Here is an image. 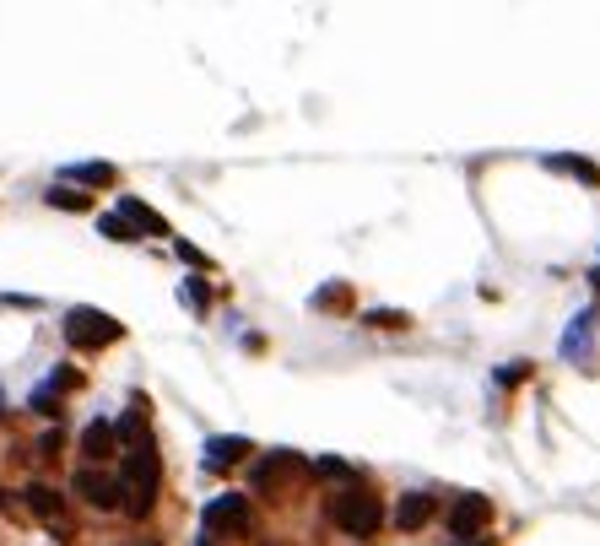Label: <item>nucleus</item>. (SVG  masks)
I'll return each instance as SVG.
<instances>
[{
    "label": "nucleus",
    "mask_w": 600,
    "mask_h": 546,
    "mask_svg": "<svg viewBox=\"0 0 600 546\" xmlns=\"http://www.w3.org/2000/svg\"><path fill=\"white\" fill-rule=\"evenodd\" d=\"M119 487H125V509L130 514H152L157 503V487H163V460H157L152 438H136L125 449V471H119Z\"/></svg>",
    "instance_id": "f257e3e1"
},
{
    "label": "nucleus",
    "mask_w": 600,
    "mask_h": 546,
    "mask_svg": "<svg viewBox=\"0 0 600 546\" xmlns=\"http://www.w3.org/2000/svg\"><path fill=\"white\" fill-rule=\"evenodd\" d=\"M330 519H336V530H346V536H373L384 525V509L373 492L346 487V492H330Z\"/></svg>",
    "instance_id": "f03ea898"
},
{
    "label": "nucleus",
    "mask_w": 600,
    "mask_h": 546,
    "mask_svg": "<svg viewBox=\"0 0 600 546\" xmlns=\"http://www.w3.org/2000/svg\"><path fill=\"white\" fill-rule=\"evenodd\" d=\"M65 341H71L76 352L114 346V341H119V319L103 314V309H71V314H65Z\"/></svg>",
    "instance_id": "7ed1b4c3"
},
{
    "label": "nucleus",
    "mask_w": 600,
    "mask_h": 546,
    "mask_svg": "<svg viewBox=\"0 0 600 546\" xmlns=\"http://www.w3.org/2000/svg\"><path fill=\"white\" fill-rule=\"evenodd\" d=\"M249 525H255V514H249V498H244V492H222V498L206 503V530H211V536H222V530L249 536Z\"/></svg>",
    "instance_id": "20e7f679"
},
{
    "label": "nucleus",
    "mask_w": 600,
    "mask_h": 546,
    "mask_svg": "<svg viewBox=\"0 0 600 546\" xmlns=\"http://www.w3.org/2000/svg\"><path fill=\"white\" fill-rule=\"evenodd\" d=\"M492 519V503L482 498V492H460L455 509H449V536L455 541H476V530H482Z\"/></svg>",
    "instance_id": "39448f33"
},
{
    "label": "nucleus",
    "mask_w": 600,
    "mask_h": 546,
    "mask_svg": "<svg viewBox=\"0 0 600 546\" xmlns=\"http://www.w3.org/2000/svg\"><path fill=\"white\" fill-rule=\"evenodd\" d=\"M76 492L92 503V509H119L125 503V487H119V476H109V471H76Z\"/></svg>",
    "instance_id": "423d86ee"
},
{
    "label": "nucleus",
    "mask_w": 600,
    "mask_h": 546,
    "mask_svg": "<svg viewBox=\"0 0 600 546\" xmlns=\"http://www.w3.org/2000/svg\"><path fill=\"white\" fill-rule=\"evenodd\" d=\"M282 476H309V460L292 455V449H276V455H265L255 465V487H276Z\"/></svg>",
    "instance_id": "0eeeda50"
},
{
    "label": "nucleus",
    "mask_w": 600,
    "mask_h": 546,
    "mask_svg": "<svg viewBox=\"0 0 600 546\" xmlns=\"http://www.w3.org/2000/svg\"><path fill=\"white\" fill-rule=\"evenodd\" d=\"M433 514H438V498H433V492H406V498L395 503V525H400V530H422Z\"/></svg>",
    "instance_id": "6e6552de"
},
{
    "label": "nucleus",
    "mask_w": 600,
    "mask_h": 546,
    "mask_svg": "<svg viewBox=\"0 0 600 546\" xmlns=\"http://www.w3.org/2000/svg\"><path fill=\"white\" fill-rule=\"evenodd\" d=\"M249 449H255L249 438H238V433H217V438H206V465H211V471H228V465H238V460L249 455Z\"/></svg>",
    "instance_id": "1a4fd4ad"
},
{
    "label": "nucleus",
    "mask_w": 600,
    "mask_h": 546,
    "mask_svg": "<svg viewBox=\"0 0 600 546\" xmlns=\"http://www.w3.org/2000/svg\"><path fill=\"white\" fill-rule=\"evenodd\" d=\"M114 217H125V222H130V233H136V238H141V233H168V222L157 217L152 206H141L136 195H125V201H119V211H114Z\"/></svg>",
    "instance_id": "9d476101"
},
{
    "label": "nucleus",
    "mask_w": 600,
    "mask_h": 546,
    "mask_svg": "<svg viewBox=\"0 0 600 546\" xmlns=\"http://www.w3.org/2000/svg\"><path fill=\"white\" fill-rule=\"evenodd\" d=\"M114 449H119V438H114V422H87V433H82V455L87 460H109L114 455Z\"/></svg>",
    "instance_id": "9b49d317"
},
{
    "label": "nucleus",
    "mask_w": 600,
    "mask_h": 546,
    "mask_svg": "<svg viewBox=\"0 0 600 546\" xmlns=\"http://www.w3.org/2000/svg\"><path fill=\"white\" fill-rule=\"evenodd\" d=\"M22 498H28V509H33L38 519H60V509H65L60 492L44 487V482H28V487H22Z\"/></svg>",
    "instance_id": "f8f14e48"
},
{
    "label": "nucleus",
    "mask_w": 600,
    "mask_h": 546,
    "mask_svg": "<svg viewBox=\"0 0 600 546\" xmlns=\"http://www.w3.org/2000/svg\"><path fill=\"white\" fill-rule=\"evenodd\" d=\"M546 168H557V173H573V179H584L590 190H600V168L590 163V157H546Z\"/></svg>",
    "instance_id": "ddd939ff"
},
{
    "label": "nucleus",
    "mask_w": 600,
    "mask_h": 546,
    "mask_svg": "<svg viewBox=\"0 0 600 546\" xmlns=\"http://www.w3.org/2000/svg\"><path fill=\"white\" fill-rule=\"evenodd\" d=\"M309 476H325V482H352V487H357V471H352L346 460H336V455L314 460V465H309Z\"/></svg>",
    "instance_id": "4468645a"
},
{
    "label": "nucleus",
    "mask_w": 600,
    "mask_h": 546,
    "mask_svg": "<svg viewBox=\"0 0 600 546\" xmlns=\"http://www.w3.org/2000/svg\"><path fill=\"white\" fill-rule=\"evenodd\" d=\"M65 179H82V184H114V168H109V163H76V168H65Z\"/></svg>",
    "instance_id": "2eb2a0df"
},
{
    "label": "nucleus",
    "mask_w": 600,
    "mask_h": 546,
    "mask_svg": "<svg viewBox=\"0 0 600 546\" xmlns=\"http://www.w3.org/2000/svg\"><path fill=\"white\" fill-rule=\"evenodd\" d=\"M98 233H103V238H114V244H136V233H130V222H125V217H98Z\"/></svg>",
    "instance_id": "dca6fc26"
},
{
    "label": "nucleus",
    "mask_w": 600,
    "mask_h": 546,
    "mask_svg": "<svg viewBox=\"0 0 600 546\" xmlns=\"http://www.w3.org/2000/svg\"><path fill=\"white\" fill-rule=\"evenodd\" d=\"M49 206H60V211H87V195H82V190H49Z\"/></svg>",
    "instance_id": "f3484780"
},
{
    "label": "nucleus",
    "mask_w": 600,
    "mask_h": 546,
    "mask_svg": "<svg viewBox=\"0 0 600 546\" xmlns=\"http://www.w3.org/2000/svg\"><path fill=\"white\" fill-rule=\"evenodd\" d=\"M368 325H406V314H390V309H373Z\"/></svg>",
    "instance_id": "a211bd4d"
},
{
    "label": "nucleus",
    "mask_w": 600,
    "mask_h": 546,
    "mask_svg": "<svg viewBox=\"0 0 600 546\" xmlns=\"http://www.w3.org/2000/svg\"><path fill=\"white\" fill-rule=\"evenodd\" d=\"M184 298H190L195 309H206V287H200V282H184Z\"/></svg>",
    "instance_id": "6ab92c4d"
},
{
    "label": "nucleus",
    "mask_w": 600,
    "mask_h": 546,
    "mask_svg": "<svg viewBox=\"0 0 600 546\" xmlns=\"http://www.w3.org/2000/svg\"><path fill=\"white\" fill-rule=\"evenodd\" d=\"M55 449H60V428H55V433H44V438H38V455H55Z\"/></svg>",
    "instance_id": "aec40b11"
},
{
    "label": "nucleus",
    "mask_w": 600,
    "mask_h": 546,
    "mask_svg": "<svg viewBox=\"0 0 600 546\" xmlns=\"http://www.w3.org/2000/svg\"><path fill=\"white\" fill-rule=\"evenodd\" d=\"M455 546H492V541H482V536H476V541H455Z\"/></svg>",
    "instance_id": "412c9836"
},
{
    "label": "nucleus",
    "mask_w": 600,
    "mask_h": 546,
    "mask_svg": "<svg viewBox=\"0 0 600 546\" xmlns=\"http://www.w3.org/2000/svg\"><path fill=\"white\" fill-rule=\"evenodd\" d=\"M590 276H595V287H600V271H590Z\"/></svg>",
    "instance_id": "4be33fe9"
},
{
    "label": "nucleus",
    "mask_w": 600,
    "mask_h": 546,
    "mask_svg": "<svg viewBox=\"0 0 600 546\" xmlns=\"http://www.w3.org/2000/svg\"><path fill=\"white\" fill-rule=\"evenodd\" d=\"M200 546H206V541H200Z\"/></svg>",
    "instance_id": "5701e85b"
}]
</instances>
